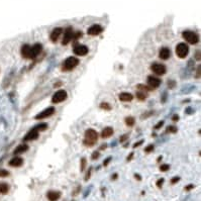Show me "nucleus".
Here are the masks:
<instances>
[{"label":"nucleus","instance_id":"f257e3e1","mask_svg":"<svg viewBox=\"0 0 201 201\" xmlns=\"http://www.w3.org/2000/svg\"><path fill=\"white\" fill-rule=\"evenodd\" d=\"M98 139V132L93 128H88L84 134V141L83 143L86 147H93L97 143Z\"/></svg>","mask_w":201,"mask_h":201},{"label":"nucleus","instance_id":"f03ea898","mask_svg":"<svg viewBox=\"0 0 201 201\" xmlns=\"http://www.w3.org/2000/svg\"><path fill=\"white\" fill-rule=\"evenodd\" d=\"M78 65H79V60L77 58H75V57H68L62 64V71L64 72L72 71Z\"/></svg>","mask_w":201,"mask_h":201},{"label":"nucleus","instance_id":"7ed1b4c3","mask_svg":"<svg viewBox=\"0 0 201 201\" xmlns=\"http://www.w3.org/2000/svg\"><path fill=\"white\" fill-rule=\"evenodd\" d=\"M182 36L184 38V40L190 45H196L199 42V36L196 32H191V30H185L182 34Z\"/></svg>","mask_w":201,"mask_h":201},{"label":"nucleus","instance_id":"20e7f679","mask_svg":"<svg viewBox=\"0 0 201 201\" xmlns=\"http://www.w3.org/2000/svg\"><path fill=\"white\" fill-rule=\"evenodd\" d=\"M188 53H189V47L185 43H180L176 47V55L178 58L180 59H185L187 57Z\"/></svg>","mask_w":201,"mask_h":201},{"label":"nucleus","instance_id":"39448f33","mask_svg":"<svg viewBox=\"0 0 201 201\" xmlns=\"http://www.w3.org/2000/svg\"><path fill=\"white\" fill-rule=\"evenodd\" d=\"M67 99V92L65 90H58L56 93L53 95L52 102L53 103H61Z\"/></svg>","mask_w":201,"mask_h":201},{"label":"nucleus","instance_id":"423d86ee","mask_svg":"<svg viewBox=\"0 0 201 201\" xmlns=\"http://www.w3.org/2000/svg\"><path fill=\"white\" fill-rule=\"evenodd\" d=\"M151 70L158 76L164 75V74H166V72H167V68H166L165 65L159 64V63H155V64L152 65Z\"/></svg>","mask_w":201,"mask_h":201},{"label":"nucleus","instance_id":"0eeeda50","mask_svg":"<svg viewBox=\"0 0 201 201\" xmlns=\"http://www.w3.org/2000/svg\"><path fill=\"white\" fill-rule=\"evenodd\" d=\"M54 113H55V108L54 107H48L45 110H43L42 112L36 114V115L34 116V118H36V119H44V118L52 116Z\"/></svg>","mask_w":201,"mask_h":201},{"label":"nucleus","instance_id":"6e6552de","mask_svg":"<svg viewBox=\"0 0 201 201\" xmlns=\"http://www.w3.org/2000/svg\"><path fill=\"white\" fill-rule=\"evenodd\" d=\"M73 34H74V30L71 26L66 28L65 30V34H64V36H63V40H62V45L63 46H66V45L69 44L72 40H73Z\"/></svg>","mask_w":201,"mask_h":201},{"label":"nucleus","instance_id":"1a4fd4ad","mask_svg":"<svg viewBox=\"0 0 201 201\" xmlns=\"http://www.w3.org/2000/svg\"><path fill=\"white\" fill-rule=\"evenodd\" d=\"M102 32H103V27L101 25H99V24H93V25H91L88 28L87 34L89 36H98Z\"/></svg>","mask_w":201,"mask_h":201},{"label":"nucleus","instance_id":"9d476101","mask_svg":"<svg viewBox=\"0 0 201 201\" xmlns=\"http://www.w3.org/2000/svg\"><path fill=\"white\" fill-rule=\"evenodd\" d=\"M38 137V130L36 128H32L27 134H25V137L22 139L23 141H34Z\"/></svg>","mask_w":201,"mask_h":201},{"label":"nucleus","instance_id":"9b49d317","mask_svg":"<svg viewBox=\"0 0 201 201\" xmlns=\"http://www.w3.org/2000/svg\"><path fill=\"white\" fill-rule=\"evenodd\" d=\"M89 50L86 46L84 45H76L74 47V53H75L77 56H86L88 54Z\"/></svg>","mask_w":201,"mask_h":201},{"label":"nucleus","instance_id":"f8f14e48","mask_svg":"<svg viewBox=\"0 0 201 201\" xmlns=\"http://www.w3.org/2000/svg\"><path fill=\"white\" fill-rule=\"evenodd\" d=\"M63 32V28L62 27H55L54 29L52 30V32H51L50 34V40H52V43H57L59 40V38L61 36V34H62Z\"/></svg>","mask_w":201,"mask_h":201},{"label":"nucleus","instance_id":"ddd939ff","mask_svg":"<svg viewBox=\"0 0 201 201\" xmlns=\"http://www.w3.org/2000/svg\"><path fill=\"white\" fill-rule=\"evenodd\" d=\"M161 83H162L161 79L155 77V76H149V78H147V85H149L152 89L158 88L160 85H161Z\"/></svg>","mask_w":201,"mask_h":201},{"label":"nucleus","instance_id":"4468645a","mask_svg":"<svg viewBox=\"0 0 201 201\" xmlns=\"http://www.w3.org/2000/svg\"><path fill=\"white\" fill-rule=\"evenodd\" d=\"M20 53H21V56L23 57L24 59H32V47L29 45H23L20 50Z\"/></svg>","mask_w":201,"mask_h":201},{"label":"nucleus","instance_id":"2eb2a0df","mask_svg":"<svg viewBox=\"0 0 201 201\" xmlns=\"http://www.w3.org/2000/svg\"><path fill=\"white\" fill-rule=\"evenodd\" d=\"M47 198H48L49 201H58L61 198V192L49 191L47 193Z\"/></svg>","mask_w":201,"mask_h":201},{"label":"nucleus","instance_id":"dca6fc26","mask_svg":"<svg viewBox=\"0 0 201 201\" xmlns=\"http://www.w3.org/2000/svg\"><path fill=\"white\" fill-rule=\"evenodd\" d=\"M22 164H23V160L20 157H14L9 161V166L14 168L20 167V166H22Z\"/></svg>","mask_w":201,"mask_h":201},{"label":"nucleus","instance_id":"f3484780","mask_svg":"<svg viewBox=\"0 0 201 201\" xmlns=\"http://www.w3.org/2000/svg\"><path fill=\"white\" fill-rule=\"evenodd\" d=\"M170 56H171V51L168 48H162L160 50L159 53L160 59H162V60H168L170 58Z\"/></svg>","mask_w":201,"mask_h":201},{"label":"nucleus","instance_id":"a211bd4d","mask_svg":"<svg viewBox=\"0 0 201 201\" xmlns=\"http://www.w3.org/2000/svg\"><path fill=\"white\" fill-rule=\"evenodd\" d=\"M43 50V46L40 44H36L34 45V46L32 47V59H34L36 56H38V55L40 54V52H42Z\"/></svg>","mask_w":201,"mask_h":201},{"label":"nucleus","instance_id":"6ab92c4d","mask_svg":"<svg viewBox=\"0 0 201 201\" xmlns=\"http://www.w3.org/2000/svg\"><path fill=\"white\" fill-rule=\"evenodd\" d=\"M119 100L122 102H130L132 100V98H134V96L132 95L130 93H128V92H122V93L119 94Z\"/></svg>","mask_w":201,"mask_h":201},{"label":"nucleus","instance_id":"aec40b11","mask_svg":"<svg viewBox=\"0 0 201 201\" xmlns=\"http://www.w3.org/2000/svg\"><path fill=\"white\" fill-rule=\"evenodd\" d=\"M112 134H113V128L111 126H106L101 132V137H103V139H108Z\"/></svg>","mask_w":201,"mask_h":201},{"label":"nucleus","instance_id":"412c9836","mask_svg":"<svg viewBox=\"0 0 201 201\" xmlns=\"http://www.w3.org/2000/svg\"><path fill=\"white\" fill-rule=\"evenodd\" d=\"M27 150H28V145H25V143H22V145H19L18 147H15L13 153H14V155H19V154L25 153Z\"/></svg>","mask_w":201,"mask_h":201},{"label":"nucleus","instance_id":"4be33fe9","mask_svg":"<svg viewBox=\"0 0 201 201\" xmlns=\"http://www.w3.org/2000/svg\"><path fill=\"white\" fill-rule=\"evenodd\" d=\"M9 191V185L6 183H1L0 184V193L1 194H6Z\"/></svg>","mask_w":201,"mask_h":201},{"label":"nucleus","instance_id":"5701e85b","mask_svg":"<svg viewBox=\"0 0 201 201\" xmlns=\"http://www.w3.org/2000/svg\"><path fill=\"white\" fill-rule=\"evenodd\" d=\"M134 123H135V120L132 116H128V117L126 118V124L128 126H132Z\"/></svg>","mask_w":201,"mask_h":201},{"label":"nucleus","instance_id":"b1692460","mask_svg":"<svg viewBox=\"0 0 201 201\" xmlns=\"http://www.w3.org/2000/svg\"><path fill=\"white\" fill-rule=\"evenodd\" d=\"M34 128H36L38 132H44V130H46L47 128H48V124L47 123H40V124H38V126H34Z\"/></svg>","mask_w":201,"mask_h":201},{"label":"nucleus","instance_id":"393cba45","mask_svg":"<svg viewBox=\"0 0 201 201\" xmlns=\"http://www.w3.org/2000/svg\"><path fill=\"white\" fill-rule=\"evenodd\" d=\"M100 108L104 110H111V105L109 103H107V102H102L100 104Z\"/></svg>","mask_w":201,"mask_h":201},{"label":"nucleus","instance_id":"a878e982","mask_svg":"<svg viewBox=\"0 0 201 201\" xmlns=\"http://www.w3.org/2000/svg\"><path fill=\"white\" fill-rule=\"evenodd\" d=\"M137 99H139V100H141V101H143V100H145V98L147 97V95L145 93V92H137Z\"/></svg>","mask_w":201,"mask_h":201},{"label":"nucleus","instance_id":"bb28decb","mask_svg":"<svg viewBox=\"0 0 201 201\" xmlns=\"http://www.w3.org/2000/svg\"><path fill=\"white\" fill-rule=\"evenodd\" d=\"M86 165H87V160H86L85 158H82V159H81V164H80V170H81V172L85 170Z\"/></svg>","mask_w":201,"mask_h":201},{"label":"nucleus","instance_id":"cd10ccee","mask_svg":"<svg viewBox=\"0 0 201 201\" xmlns=\"http://www.w3.org/2000/svg\"><path fill=\"white\" fill-rule=\"evenodd\" d=\"M137 89L139 90H143V91H150V90H152L151 87H147V86L143 85V84H139V85H137Z\"/></svg>","mask_w":201,"mask_h":201},{"label":"nucleus","instance_id":"c85d7f7f","mask_svg":"<svg viewBox=\"0 0 201 201\" xmlns=\"http://www.w3.org/2000/svg\"><path fill=\"white\" fill-rule=\"evenodd\" d=\"M167 132H171V134H175V132H177V128H176V126H168V128H167Z\"/></svg>","mask_w":201,"mask_h":201},{"label":"nucleus","instance_id":"c756f323","mask_svg":"<svg viewBox=\"0 0 201 201\" xmlns=\"http://www.w3.org/2000/svg\"><path fill=\"white\" fill-rule=\"evenodd\" d=\"M169 169H170V165H168V164H164V165H162L161 167H160V170H161L162 172H167Z\"/></svg>","mask_w":201,"mask_h":201},{"label":"nucleus","instance_id":"7c9ffc66","mask_svg":"<svg viewBox=\"0 0 201 201\" xmlns=\"http://www.w3.org/2000/svg\"><path fill=\"white\" fill-rule=\"evenodd\" d=\"M154 149H155L154 145H147V147L145 149V153H151L152 151H154Z\"/></svg>","mask_w":201,"mask_h":201},{"label":"nucleus","instance_id":"2f4dec72","mask_svg":"<svg viewBox=\"0 0 201 201\" xmlns=\"http://www.w3.org/2000/svg\"><path fill=\"white\" fill-rule=\"evenodd\" d=\"M9 175V172L6 170H0V177H7Z\"/></svg>","mask_w":201,"mask_h":201},{"label":"nucleus","instance_id":"473e14b6","mask_svg":"<svg viewBox=\"0 0 201 201\" xmlns=\"http://www.w3.org/2000/svg\"><path fill=\"white\" fill-rule=\"evenodd\" d=\"M91 172H92V168H90V169L87 171V173H86V176H85V181H88V180H89V178L91 177Z\"/></svg>","mask_w":201,"mask_h":201},{"label":"nucleus","instance_id":"72a5a7b5","mask_svg":"<svg viewBox=\"0 0 201 201\" xmlns=\"http://www.w3.org/2000/svg\"><path fill=\"white\" fill-rule=\"evenodd\" d=\"M92 160H97L98 158H99V153H98V151H95L93 152V154H92Z\"/></svg>","mask_w":201,"mask_h":201},{"label":"nucleus","instance_id":"f704fd0d","mask_svg":"<svg viewBox=\"0 0 201 201\" xmlns=\"http://www.w3.org/2000/svg\"><path fill=\"white\" fill-rule=\"evenodd\" d=\"M200 69H201V67L199 65V66L197 67V69H196V75H195L196 79H199V78H200Z\"/></svg>","mask_w":201,"mask_h":201},{"label":"nucleus","instance_id":"c9c22d12","mask_svg":"<svg viewBox=\"0 0 201 201\" xmlns=\"http://www.w3.org/2000/svg\"><path fill=\"white\" fill-rule=\"evenodd\" d=\"M164 181H165V180L163 179V178H161V179H159L157 181V186L159 188H161L162 187V185H163V183H164Z\"/></svg>","mask_w":201,"mask_h":201},{"label":"nucleus","instance_id":"e433bc0d","mask_svg":"<svg viewBox=\"0 0 201 201\" xmlns=\"http://www.w3.org/2000/svg\"><path fill=\"white\" fill-rule=\"evenodd\" d=\"M163 124H164V121H163V120H161V121H159L157 124H156L155 128H156V130H159V128H161V126H163Z\"/></svg>","mask_w":201,"mask_h":201},{"label":"nucleus","instance_id":"4c0bfd02","mask_svg":"<svg viewBox=\"0 0 201 201\" xmlns=\"http://www.w3.org/2000/svg\"><path fill=\"white\" fill-rule=\"evenodd\" d=\"M179 181H180V177H174L173 179L171 180V184H176Z\"/></svg>","mask_w":201,"mask_h":201},{"label":"nucleus","instance_id":"58836bf2","mask_svg":"<svg viewBox=\"0 0 201 201\" xmlns=\"http://www.w3.org/2000/svg\"><path fill=\"white\" fill-rule=\"evenodd\" d=\"M128 134H124L123 137H120V139H119L120 143H124V141L128 139Z\"/></svg>","mask_w":201,"mask_h":201},{"label":"nucleus","instance_id":"ea45409f","mask_svg":"<svg viewBox=\"0 0 201 201\" xmlns=\"http://www.w3.org/2000/svg\"><path fill=\"white\" fill-rule=\"evenodd\" d=\"M194 187H195V186H194V185H192V184H190V185L186 186V187H185V190H186V191H190V190H191V189H193Z\"/></svg>","mask_w":201,"mask_h":201},{"label":"nucleus","instance_id":"a19ab883","mask_svg":"<svg viewBox=\"0 0 201 201\" xmlns=\"http://www.w3.org/2000/svg\"><path fill=\"white\" fill-rule=\"evenodd\" d=\"M110 161H111V157H109L107 160H105V161L103 162V166H107L108 164H109V162H110Z\"/></svg>","mask_w":201,"mask_h":201},{"label":"nucleus","instance_id":"79ce46f5","mask_svg":"<svg viewBox=\"0 0 201 201\" xmlns=\"http://www.w3.org/2000/svg\"><path fill=\"white\" fill-rule=\"evenodd\" d=\"M143 143V139H141V141H137V143H134V147H139V145H141V143Z\"/></svg>","mask_w":201,"mask_h":201},{"label":"nucleus","instance_id":"37998d69","mask_svg":"<svg viewBox=\"0 0 201 201\" xmlns=\"http://www.w3.org/2000/svg\"><path fill=\"white\" fill-rule=\"evenodd\" d=\"M196 60L197 61H200V51L198 50L197 52H196Z\"/></svg>","mask_w":201,"mask_h":201},{"label":"nucleus","instance_id":"c03bdc74","mask_svg":"<svg viewBox=\"0 0 201 201\" xmlns=\"http://www.w3.org/2000/svg\"><path fill=\"white\" fill-rule=\"evenodd\" d=\"M178 119H179V115H177V114H175V115L173 116V120H174V121H177Z\"/></svg>","mask_w":201,"mask_h":201},{"label":"nucleus","instance_id":"a18cd8bd","mask_svg":"<svg viewBox=\"0 0 201 201\" xmlns=\"http://www.w3.org/2000/svg\"><path fill=\"white\" fill-rule=\"evenodd\" d=\"M134 177H135V179H137V180H139V181L141 180V177L139 175V174H134Z\"/></svg>","mask_w":201,"mask_h":201},{"label":"nucleus","instance_id":"49530a36","mask_svg":"<svg viewBox=\"0 0 201 201\" xmlns=\"http://www.w3.org/2000/svg\"><path fill=\"white\" fill-rule=\"evenodd\" d=\"M132 157H134V153H132V154H130V156H128V161H130V160H132Z\"/></svg>","mask_w":201,"mask_h":201},{"label":"nucleus","instance_id":"de8ad7c7","mask_svg":"<svg viewBox=\"0 0 201 201\" xmlns=\"http://www.w3.org/2000/svg\"><path fill=\"white\" fill-rule=\"evenodd\" d=\"M116 178H117V174H113V176H112L111 179H112V180H115Z\"/></svg>","mask_w":201,"mask_h":201}]
</instances>
